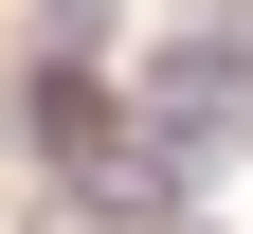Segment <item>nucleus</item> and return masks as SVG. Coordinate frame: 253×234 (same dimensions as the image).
<instances>
[{"label": "nucleus", "mask_w": 253, "mask_h": 234, "mask_svg": "<svg viewBox=\"0 0 253 234\" xmlns=\"http://www.w3.org/2000/svg\"><path fill=\"white\" fill-rule=\"evenodd\" d=\"M109 36V0H37V54H90Z\"/></svg>", "instance_id": "obj_2"}, {"label": "nucleus", "mask_w": 253, "mask_h": 234, "mask_svg": "<svg viewBox=\"0 0 253 234\" xmlns=\"http://www.w3.org/2000/svg\"><path fill=\"white\" fill-rule=\"evenodd\" d=\"M0 126H18V162H54V180H90V162H109V90H90L73 54H18Z\"/></svg>", "instance_id": "obj_1"}]
</instances>
